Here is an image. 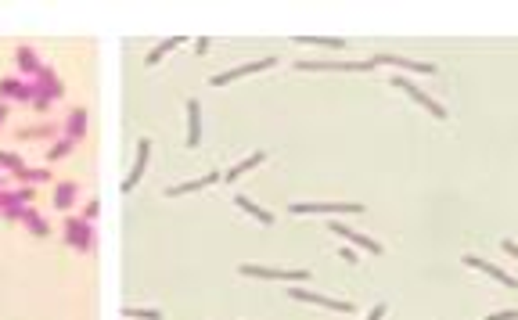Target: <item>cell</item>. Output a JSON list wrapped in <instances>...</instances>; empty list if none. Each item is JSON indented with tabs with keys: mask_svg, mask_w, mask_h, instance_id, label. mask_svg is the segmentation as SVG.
Instances as JSON below:
<instances>
[{
	"mask_svg": "<svg viewBox=\"0 0 518 320\" xmlns=\"http://www.w3.org/2000/svg\"><path fill=\"white\" fill-rule=\"evenodd\" d=\"M15 62H18V72H22V79H36V76H40V69H43L33 47H18V50H15Z\"/></svg>",
	"mask_w": 518,
	"mask_h": 320,
	"instance_id": "cell-14",
	"label": "cell"
},
{
	"mask_svg": "<svg viewBox=\"0 0 518 320\" xmlns=\"http://www.w3.org/2000/svg\"><path fill=\"white\" fill-rule=\"evenodd\" d=\"M22 224H26V227H29V231H33L36 238H47V234H50V227H47V220L40 216V212H36L33 205H26V209H22Z\"/></svg>",
	"mask_w": 518,
	"mask_h": 320,
	"instance_id": "cell-22",
	"label": "cell"
},
{
	"mask_svg": "<svg viewBox=\"0 0 518 320\" xmlns=\"http://www.w3.org/2000/svg\"><path fill=\"white\" fill-rule=\"evenodd\" d=\"M342 259H345V263H357V248H350V245H342Z\"/></svg>",
	"mask_w": 518,
	"mask_h": 320,
	"instance_id": "cell-31",
	"label": "cell"
},
{
	"mask_svg": "<svg viewBox=\"0 0 518 320\" xmlns=\"http://www.w3.org/2000/svg\"><path fill=\"white\" fill-rule=\"evenodd\" d=\"M195 50H198V55H205V50H209V40L202 36V40H195Z\"/></svg>",
	"mask_w": 518,
	"mask_h": 320,
	"instance_id": "cell-32",
	"label": "cell"
},
{
	"mask_svg": "<svg viewBox=\"0 0 518 320\" xmlns=\"http://www.w3.org/2000/svg\"><path fill=\"white\" fill-rule=\"evenodd\" d=\"M15 180H22V187H36V184H47L50 180V170H43V166H22V170H15Z\"/></svg>",
	"mask_w": 518,
	"mask_h": 320,
	"instance_id": "cell-21",
	"label": "cell"
},
{
	"mask_svg": "<svg viewBox=\"0 0 518 320\" xmlns=\"http://www.w3.org/2000/svg\"><path fill=\"white\" fill-rule=\"evenodd\" d=\"M198 137H202V109L191 97L188 101V148H198Z\"/></svg>",
	"mask_w": 518,
	"mask_h": 320,
	"instance_id": "cell-19",
	"label": "cell"
},
{
	"mask_svg": "<svg viewBox=\"0 0 518 320\" xmlns=\"http://www.w3.org/2000/svg\"><path fill=\"white\" fill-rule=\"evenodd\" d=\"M230 202H234L242 212H245V216H252V220H259L263 227H274L277 224V216H274V212L270 209H263V205H256L249 194H234V198H230Z\"/></svg>",
	"mask_w": 518,
	"mask_h": 320,
	"instance_id": "cell-12",
	"label": "cell"
},
{
	"mask_svg": "<svg viewBox=\"0 0 518 320\" xmlns=\"http://www.w3.org/2000/svg\"><path fill=\"white\" fill-rule=\"evenodd\" d=\"M299 43H306V47H345V40H331V36H296Z\"/></svg>",
	"mask_w": 518,
	"mask_h": 320,
	"instance_id": "cell-24",
	"label": "cell"
},
{
	"mask_svg": "<svg viewBox=\"0 0 518 320\" xmlns=\"http://www.w3.org/2000/svg\"><path fill=\"white\" fill-rule=\"evenodd\" d=\"M0 191H4V177H0Z\"/></svg>",
	"mask_w": 518,
	"mask_h": 320,
	"instance_id": "cell-34",
	"label": "cell"
},
{
	"mask_svg": "<svg viewBox=\"0 0 518 320\" xmlns=\"http://www.w3.org/2000/svg\"><path fill=\"white\" fill-rule=\"evenodd\" d=\"M47 133H50V126H33V130L26 126V130H18L22 140H36V137H47Z\"/></svg>",
	"mask_w": 518,
	"mask_h": 320,
	"instance_id": "cell-27",
	"label": "cell"
},
{
	"mask_svg": "<svg viewBox=\"0 0 518 320\" xmlns=\"http://www.w3.org/2000/svg\"><path fill=\"white\" fill-rule=\"evenodd\" d=\"M486 320H518V309H504V313H490Z\"/></svg>",
	"mask_w": 518,
	"mask_h": 320,
	"instance_id": "cell-29",
	"label": "cell"
},
{
	"mask_svg": "<svg viewBox=\"0 0 518 320\" xmlns=\"http://www.w3.org/2000/svg\"><path fill=\"white\" fill-rule=\"evenodd\" d=\"M296 216H338V212H364L360 202H296L288 205Z\"/></svg>",
	"mask_w": 518,
	"mask_h": 320,
	"instance_id": "cell-2",
	"label": "cell"
},
{
	"mask_svg": "<svg viewBox=\"0 0 518 320\" xmlns=\"http://www.w3.org/2000/svg\"><path fill=\"white\" fill-rule=\"evenodd\" d=\"M33 83H36V97H40V101H47V104H54V101H62V97H65V83L58 79L47 65L40 69V76H36ZM29 104H33V101H29Z\"/></svg>",
	"mask_w": 518,
	"mask_h": 320,
	"instance_id": "cell-8",
	"label": "cell"
},
{
	"mask_svg": "<svg viewBox=\"0 0 518 320\" xmlns=\"http://www.w3.org/2000/svg\"><path fill=\"white\" fill-rule=\"evenodd\" d=\"M4 119H8V104L0 101V126H4Z\"/></svg>",
	"mask_w": 518,
	"mask_h": 320,
	"instance_id": "cell-33",
	"label": "cell"
},
{
	"mask_svg": "<svg viewBox=\"0 0 518 320\" xmlns=\"http://www.w3.org/2000/svg\"><path fill=\"white\" fill-rule=\"evenodd\" d=\"M72 148H76V144H72L69 137H62V140H54V148L47 151V158H50V162H58V158H65V155H69Z\"/></svg>",
	"mask_w": 518,
	"mask_h": 320,
	"instance_id": "cell-25",
	"label": "cell"
},
{
	"mask_svg": "<svg viewBox=\"0 0 518 320\" xmlns=\"http://www.w3.org/2000/svg\"><path fill=\"white\" fill-rule=\"evenodd\" d=\"M242 277H259V281H288V285H306L310 270H284V266H256L242 263Z\"/></svg>",
	"mask_w": 518,
	"mask_h": 320,
	"instance_id": "cell-1",
	"label": "cell"
},
{
	"mask_svg": "<svg viewBox=\"0 0 518 320\" xmlns=\"http://www.w3.org/2000/svg\"><path fill=\"white\" fill-rule=\"evenodd\" d=\"M216 180H220V173H209V177H198V180H188V184H173V187H166L162 194H166V198H184V194H195V191L212 187Z\"/></svg>",
	"mask_w": 518,
	"mask_h": 320,
	"instance_id": "cell-13",
	"label": "cell"
},
{
	"mask_svg": "<svg viewBox=\"0 0 518 320\" xmlns=\"http://www.w3.org/2000/svg\"><path fill=\"white\" fill-rule=\"evenodd\" d=\"M0 97H8V101H33L36 97V83L33 79H0Z\"/></svg>",
	"mask_w": 518,
	"mask_h": 320,
	"instance_id": "cell-11",
	"label": "cell"
},
{
	"mask_svg": "<svg viewBox=\"0 0 518 320\" xmlns=\"http://www.w3.org/2000/svg\"><path fill=\"white\" fill-rule=\"evenodd\" d=\"M385 309H389V306H385V302H378V306H374V309H371L364 320H382V316H385Z\"/></svg>",
	"mask_w": 518,
	"mask_h": 320,
	"instance_id": "cell-30",
	"label": "cell"
},
{
	"mask_svg": "<svg viewBox=\"0 0 518 320\" xmlns=\"http://www.w3.org/2000/svg\"><path fill=\"white\" fill-rule=\"evenodd\" d=\"M263 158H266V151H252L249 158H242V162H238V166H230V170H227V173H223L220 180H227V184H230V180H238V177H245L249 170H256V166H263Z\"/></svg>",
	"mask_w": 518,
	"mask_h": 320,
	"instance_id": "cell-18",
	"label": "cell"
},
{
	"mask_svg": "<svg viewBox=\"0 0 518 320\" xmlns=\"http://www.w3.org/2000/svg\"><path fill=\"white\" fill-rule=\"evenodd\" d=\"M97 205H101V202H97V198H90V202L83 205V216H80V220H87V224H94V220H97Z\"/></svg>",
	"mask_w": 518,
	"mask_h": 320,
	"instance_id": "cell-28",
	"label": "cell"
},
{
	"mask_svg": "<svg viewBox=\"0 0 518 320\" xmlns=\"http://www.w3.org/2000/svg\"><path fill=\"white\" fill-rule=\"evenodd\" d=\"M22 166H26V162H22L15 151H0V170H11V173H15V170H22Z\"/></svg>",
	"mask_w": 518,
	"mask_h": 320,
	"instance_id": "cell-26",
	"label": "cell"
},
{
	"mask_svg": "<svg viewBox=\"0 0 518 320\" xmlns=\"http://www.w3.org/2000/svg\"><path fill=\"white\" fill-rule=\"evenodd\" d=\"M288 295L299 299V302H310V306H324L331 313H353V302L350 299H331V295H317V292H306V288H292Z\"/></svg>",
	"mask_w": 518,
	"mask_h": 320,
	"instance_id": "cell-9",
	"label": "cell"
},
{
	"mask_svg": "<svg viewBox=\"0 0 518 320\" xmlns=\"http://www.w3.org/2000/svg\"><path fill=\"white\" fill-rule=\"evenodd\" d=\"M76 198H80V184H72V180H65V184H58V187H54V205L62 209V212L72 209Z\"/></svg>",
	"mask_w": 518,
	"mask_h": 320,
	"instance_id": "cell-20",
	"label": "cell"
},
{
	"mask_svg": "<svg viewBox=\"0 0 518 320\" xmlns=\"http://www.w3.org/2000/svg\"><path fill=\"white\" fill-rule=\"evenodd\" d=\"M392 87H396V90H403V94H411V97H414V101L421 104V109H428V112H432L436 119H446V109H443V104H439V101H432V97H428L425 90H418V87H414L411 79H403L399 72L392 76Z\"/></svg>",
	"mask_w": 518,
	"mask_h": 320,
	"instance_id": "cell-10",
	"label": "cell"
},
{
	"mask_svg": "<svg viewBox=\"0 0 518 320\" xmlns=\"http://www.w3.org/2000/svg\"><path fill=\"white\" fill-rule=\"evenodd\" d=\"M87 109H72L69 112V119H65V137L72 140V144H80L83 137H87Z\"/></svg>",
	"mask_w": 518,
	"mask_h": 320,
	"instance_id": "cell-16",
	"label": "cell"
},
{
	"mask_svg": "<svg viewBox=\"0 0 518 320\" xmlns=\"http://www.w3.org/2000/svg\"><path fill=\"white\" fill-rule=\"evenodd\" d=\"M328 231H331V234H338L345 245H353V248H364V252L382 255V245H378L374 238H367V234H360V231H353V227H345V224H338V220H328Z\"/></svg>",
	"mask_w": 518,
	"mask_h": 320,
	"instance_id": "cell-6",
	"label": "cell"
},
{
	"mask_svg": "<svg viewBox=\"0 0 518 320\" xmlns=\"http://www.w3.org/2000/svg\"><path fill=\"white\" fill-rule=\"evenodd\" d=\"M465 263L472 266V270H482V274H490L493 281H500L504 288H518V281L511 277V274H504V270H497V266H490L486 259H479V255H465Z\"/></svg>",
	"mask_w": 518,
	"mask_h": 320,
	"instance_id": "cell-15",
	"label": "cell"
},
{
	"mask_svg": "<svg viewBox=\"0 0 518 320\" xmlns=\"http://www.w3.org/2000/svg\"><path fill=\"white\" fill-rule=\"evenodd\" d=\"M123 316L126 320H162V309H151V306H123Z\"/></svg>",
	"mask_w": 518,
	"mask_h": 320,
	"instance_id": "cell-23",
	"label": "cell"
},
{
	"mask_svg": "<svg viewBox=\"0 0 518 320\" xmlns=\"http://www.w3.org/2000/svg\"><path fill=\"white\" fill-rule=\"evenodd\" d=\"M277 65V58H259V62H249V65H238V69H227V72H216L209 83L212 87H227V83H234V79H245V76H252V72H266V69H274Z\"/></svg>",
	"mask_w": 518,
	"mask_h": 320,
	"instance_id": "cell-7",
	"label": "cell"
},
{
	"mask_svg": "<svg viewBox=\"0 0 518 320\" xmlns=\"http://www.w3.org/2000/svg\"><path fill=\"white\" fill-rule=\"evenodd\" d=\"M65 245H69L72 252H90V248H94V224L72 216V220L65 224Z\"/></svg>",
	"mask_w": 518,
	"mask_h": 320,
	"instance_id": "cell-4",
	"label": "cell"
},
{
	"mask_svg": "<svg viewBox=\"0 0 518 320\" xmlns=\"http://www.w3.org/2000/svg\"><path fill=\"white\" fill-rule=\"evenodd\" d=\"M151 137H141L137 140V155H134V166H130V173L123 177V194H134L137 187H141V180H144V170H148V158H151Z\"/></svg>",
	"mask_w": 518,
	"mask_h": 320,
	"instance_id": "cell-3",
	"label": "cell"
},
{
	"mask_svg": "<svg viewBox=\"0 0 518 320\" xmlns=\"http://www.w3.org/2000/svg\"><path fill=\"white\" fill-rule=\"evenodd\" d=\"M177 47H184V36H169V40H158L151 50H148V55H144V65H158L166 55H173V50H177Z\"/></svg>",
	"mask_w": 518,
	"mask_h": 320,
	"instance_id": "cell-17",
	"label": "cell"
},
{
	"mask_svg": "<svg viewBox=\"0 0 518 320\" xmlns=\"http://www.w3.org/2000/svg\"><path fill=\"white\" fill-rule=\"evenodd\" d=\"M299 72H371L374 62H296Z\"/></svg>",
	"mask_w": 518,
	"mask_h": 320,
	"instance_id": "cell-5",
	"label": "cell"
}]
</instances>
